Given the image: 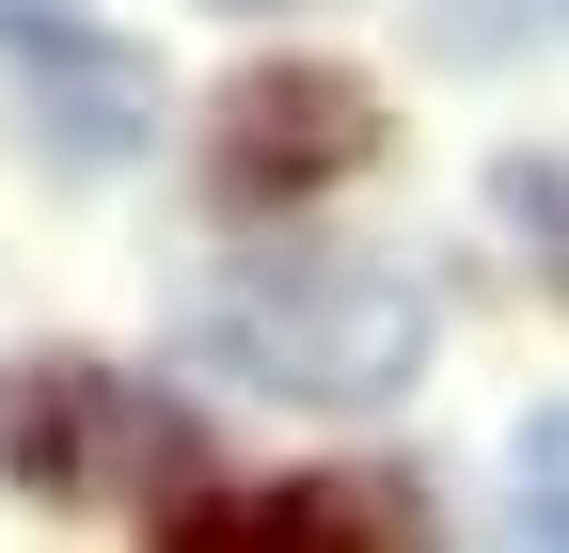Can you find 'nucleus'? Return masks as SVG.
I'll return each mask as SVG.
<instances>
[{
	"label": "nucleus",
	"instance_id": "obj_2",
	"mask_svg": "<svg viewBox=\"0 0 569 553\" xmlns=\"http://www.w3.org/2000/svg\"><path fill=\"white\" fill-rule=\"evenodd\" d=\"M365 159H380V95L348 63H253L222 95V190L238 205H301V190L365 174Z\"/></svg>",
	"mask_w": 569,
	"mask_h": 553
},
{
	"label": "nucleus",
	"instance_id": "obj_6",
	"mask_svg": "<svg viewBox=\"0 0 569 553\" xmlns=\"http://www.w3.org/2000/svg\"><path fill=\"white\" fill-rule=\"evenodd\" d=\"M538 32H569V0H427V48L443 63H522Z\"/></svg>",
	"mask_w": 569,
	"mask_h": 553
},
{
	"label": "nucleus",
	"instance_id": "obj_7",
	"mask_svg": "<svg viewBox=\"0 0 569 553\" xmlns=\"http://www.w3.org/2000/svg\"><path fill=\"white\" fill-rule=\"evenodd\" d=\"M490 205L538 238V269H553V301H569V159H507L490 174Z\"/></svg>",
	"mask_w": 569,
	"mask_h": 553
},
{
	"label": "nucleus",
	"instance_id": "obj_9",
	"mask_svg": "<svg viewBox=\"0 0 569 553\" xmlns=\"http://www.w3.org/2000/svg\"><path fill=\"white\" fill-rule=\"evenodd\" d=\"M111 17H80V0H0V63H48V48H80Z\"/></svg>",
	"mask_w": 569,
	"mask_h": 553
},
{
	"label": "nucleus",
	"instance_id": "obj_5",
	"mask_svg": "<svg viewBox=\"0 0 569 553\" xmlns=\"http://www.w3.org/2000/svg\"><path fill=\"white\" fill-rule=\"evenodd\" d=\"M159 553H396V506L348 491V474H317V491H222L159 522Z\"/></svg>",
	"mask_w": 569,
	"mask_h": 553
},
{
	"label": "nucleus",
	"instance_id": "obj_1",
	"mask_svg": "<svg viewBox=\"0 0 569 553\" xmlns=\"http://www.w3.org/2000/svg\"><path fill=\"white\" fill-rule=\"evenodd\" d=\"M206 364H238L269 395L317 411H380L427 380V301L396 269H332V253H253L222 301H206Z\"/></svg>",
	"mask_w": 569,
	"mask_h": 553
},
{
	"label": "nucleus",
	"instance_id": "obj_3",
	"mask_svg": "<svg viewBox=\"0 0 569 553\" xmlns=\"http://www.w3.org/2000/svg\"><path fill=\"white\" fill-rule=\"evenodd\" d=\"M0 443H17L32 491H96V474H174V459H190L174 411L111 395L96 364H32V380H17V411H0Z\"/></svg>",
	"mask_w": 569,
	"mask_h": 553
},
{
	"label": "nucleus",
	"instance_id": "obj_8",
	"mask_svg": "<svg viewBox=\"0 0 569 553\" xmlns=\"http://www.w3.org/2000/svg\"><path fill=\"white\" fill-rule=\"evenodd\" d=\"M522 522H538V537L569 553V395L538 411V428H522Z\"/></svg>",
	"mask_w": 569,
	"mask_h": 553
},
{
	"label": "nucleus",
	"instance_id": "obj_4",
	"mask_svg": "<svg viewBox=\"0 0 569 553\" xmlns=\"http://www.w3.org/2000/svg\"><path fill=\"white\" fill-rule=\"evenodd\" d=\"M17 80H32V143H48L63 174H111V159H142V127H159V63H142L127 32H80V48L17 63Z\"/></svg>",
	"mask_w": 569,
	"mask_h": 553
}]
</instances>
